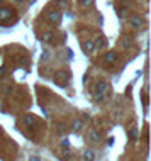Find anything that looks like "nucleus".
Returning a JSON list of instances; mask_svg holds the SVG:
<instances>
[{
    "label": "nucleus",
    "instance_id": "obj_1",
    "mask_svg": "<svg viewBox=\"0 0 151 161\" xmlns=\"http://www.w3.org/2000/svg\"><path fill=\"white\" fill-rule=\"evenodd\" d=\"M107 92V83L105 81H100L99 85H97V88H95V98H102L104 97V93Z\"/></svg>",
    "mask_w": 151,
    "mask_h": 161
},
{
    "label": "nucleus",
    "instance_id": "obj_2",
    "mask_svg": "<svg viewBox=\"0 0 151 161\" xmlns=\"http://www.w3.org/2000/svg\"><path fill=\"white\" fill-rule=\"evenodd\" d=\"M68 78H70V75L66 71H58L56 75H54V80H56L60 85H65L66 81H68Z\"/></svg>",
    "mask_w": 151,
    "mask_h": 161
},
{
    "label": "nucleus",
    "instance_id": "obj_3",
    "mask_svg": "<svg viewBox=\"0 0 151 161\" xmlns=\"http://www.w3.org/2000/svg\"><path fill=\"white\" fill-rule=\"evenodd\" d=\"M10 17H12V8H9V7L0 8V19H2V22L9 21Z\"/></svg>",
    "mask_w": 151,
    "mask_h": 161
},
{
    "label": "nucleus",
    "instance_id": "obj_4",
    "mask_svg": "<svg viewBox=\"0 0 151 161\" xmlns=\"http://www.w3.org/2000/svg\"><path fill=\"white\" fill-rule=\"evenodd\" d=\"M46 17H48V21L53 22V24L60 22V19H61V15H60V12H58V10H51V12H48Z\"/></svg>",
    "mask_w": 151,
    "mask_h": 161
},
{
    "label": "nucleus",
    "instance_id": "obj_5",
    "mask_svg": "<svg viewBox=\"0 0 151 161\" xmlns=\"http://www.w3.org/2000/svg\"><path fill=\"white\" fill-rule=\"evenodd\" d=\"M131 25H133V27H143V25H144V19L139 17V15L131 17Z\"/></svg>",
    "mask_w": 151,
    "mask_h": 161
},
{
    "label": "nucleus",
    "instance_id": "obj_6",
    "mask_svg": "<svg viewBox=\"0 0 151 161\" xmlns=\"http://www.w3.org/2000/svg\"><path fill=\"white\" fill-rule=\"evenodd\" d=\"M82 48H83V51H85V53H92V51H94V48H95V42L94 41H83L82 42Z\"/></svg>",
    "mask_w": 151,
    "mask_h": 161
},
{
    "label": "nucleus",
    "instance_id": "obj_7",
    "mask_svg": "<svg viewBox=\"0 0 151 161\" xmlns=\"http://www.w3.org/2000/svg\"><path fill=\"white\" fill-rule=\"evenodd\" d=\"M88 141H90V143H99V141H100V134L97 131H90V134H88Z\"/></svg>",
    "mask_w": 151,
    "mask_h": 161
},
{
    "label": "nucleus",
    "instance_id": "obj_8",
    "mask_svg": "<svg viewBox=\"0 0 151 161\" xmlns=\"http://www.w3.org/2000/svg\"><path fill=\"white\" fill-rule=\"evenodd\" d=\"M104 59H105V63H116V61H117V54H116V53H107V54L104 56Z\"/></svg>",
    "mask_w": 151,
    "mask_h": 161
},
{
    "label": "nucleus",
    "instance_id": "obj_9",
    "mask_svg": "<svg viewBox=\"0 0 151 161\" xmlns=\"http://www.w3.org/2000/svg\"><path fill=\"white\" fill-rule=\"evenodd\" d=\"M41 39H43V41H51V39H53V32H43V34H41Z\"/></svg>",
    "mask_w": 151,
    "mask_h": 161
},
{
    "label": "nucleus",
    "instance_id": "obj_10",
    "mask_svg": "<svg viewBox=\"0 0 151 161\" xmlns=\"http://www.w3.org/2000/svg\"><path fill=\"white\" fill-rule=\"evenodd\" d=\"M83 158H85L87 161H92V159H94V153H92V151H85V153H83Z\"/></svg>",
    "mask_w": 151,
    "mask_h": 161
},
{
    "label": "nucleus",
    "instance_id": "obj_11",
    "mask_svg": "<svg viewBox=\"0 0 151 161\" xmlns=\"http://www.w3.org/2000/svg\"><path fill=\"white\" fill-rule=\"evenodd\" d=\"M80 127H82V120H75V122H73V129H75V131H78Z\"/></svg>",
    "mask_w": 151,
    "mask_h": 161
},
{
    "label": "nucleus",
    "instance_id": "obj_12",
    "mask_svg": "<svg viewBox=\"0 0 151 161\" xmlns=\"http://www.w3.org/2000/svg\"><path fill=\"white\" fill-rule=\"evenodd\" d=\"M92 4H94V0H82V5H83V7H90Z\"/></svg>",
    "mask_w": 151,
    "mask_h": 161
},
{
    "label": "nucleus",
    "instance_id": "obj_13",
    "mask_svg": "<svg viewBox=\"0 0 151 161\" xmlns=\"http://www.w3.org/2000/svg\"><path fill=\"white\" fill-rule=\"evenodd\" d=\"M136 134H138V131H136V129H133V131H131V137H138Z\"/></svg>",
    "mask_w": 151,
    "mask_h": 161
}]
</instances>
